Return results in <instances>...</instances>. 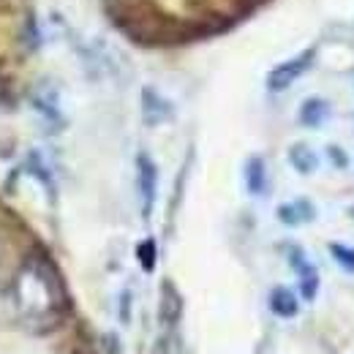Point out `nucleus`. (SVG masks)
Returning <instances> with one entry per match:
<instances>
[{
	"instance_id": "f257e3e1",
	"label": "nucleus",
	"mask_w": 354,
	"mask_h": 354,
	"mask_svg": "<svg viewBox=\"0 0 354 354\" xmlns=\"http://www.w3.org/2000/svg\"><path fill=\"white\" fill-rule=\"evenodd\" d=\"M14 306L28 324L41 330L55 327L63 319L68 308V297L49 257L33 254L19 267L14 278Z\"/></svg>"
},
{
	"instance_id": "f03ea898",
	"label": "nucleus",
	"mask_w": 354,
	"mask_h": 354,
	"mask_svg": "<svg viewBox=\"0 0 354 354\" xmlns=\"http://www.w3.org/2000/svg\"><path fill=\"white\" fill-rule=\"evenodd\" d=\"M136 194H139L142 218L150 221L156 210V199H158V167L147 153L136 156Z\"/></svg>"
},
{
	"instance_id": "7ed1b4c3",
	"label": "nucleus",
	"mask_w": 354,
	"mask_h": 354,
	"mask_svg": "<svg viewBox=\"0 0 354 354\" xmlns=\"http://www.w3.org/2000/svg\"><path fill=\"white\" fill-rule=\"evenodd\" d=\"M313 57H316L313 49H306V52H300V55H295V57L278 63V66L267 74V90H270V93H283V90H289L306 71H308L310 66H313Z\"/></svg>"
},
{
	"instance_id": "20e7f679",
	"label": "nucleus",
	"mask_w": 354,
	"mask_h": 354,
	"mask_svg": "<svg viewBox=\"0 0 354 354\" xmlns=\"http://www.w3.org/2000/svg\"><path fill=\"white\" fill-rule=\"evenodd\" d=\"M30 104H33V109H36V115L44 120L46 126H52V129H60V126H66V112H63V104H60V93L55 85H49V82H41L39 88L33 90V98H30Z\"/></svg>"
},
{
	"instance_id": "39448f33",
	"label": "nucleus",
	"mask_w": 354,
	"mask_h": 354,
	"mask_svg": "<svg viewBox=\"0 0 354 354\" xmlns=\"http://www.w3.org/2000/svg\"><path fill=\"white\" fill-rule=\"evenodd\" d=\"M286 257H289V267L295 270V275L300 281V297L310 303L316 297V292H319V272H316V267L306 257V251L297 248V245H289Z\"/></svg>"
},
{
	"instance_id": "423d86ee",
	"label": "nucleus",
	"mask_w": 354,
	"mask_h": 354,
	"mask_svg": "<svg viewBox=\"0 0 354 354\" xmlns=\"http://www.w3.org/2000/svg\"><path fill=\"white\" fill-rule=\"evenodd\" d=\"M175 118V106L169 98H164L156 88H142V120L156 129Z\"/></svg>"
},
{
	"instance_id": "0eeeda50",
	"label": "nucleus",
	"mask_w": 354,
	"mask_h": 354,
	"mask_svg": "<svg viewBox=\"0 0 354 354\" xmlns=\"http://www.w3.org/2000/svg\"><path fill=\"white\" fill-rule=\"evenodd\" d=\"M275 216H278V221L283 223V226H306L316 218V207H313V202L310 199H292V202H283V205H278V210H275Z\"/></svg>"
},
{
	"instance_id": "6e6552de",
	"label": "nucleus",
	"mask_w": 354,
	"mask_h": 354,
	"mask_svg": "<svg viewBox=\"0 0 354 354\" xmlns=\"http://www.w3.org/2000/svg\"><path fill=\"white\" fill-rule=\"evenodd\" d=\"M158 316H161V324L164 330H175L180 316H183V297L177 295L175 283L164 281L161 286V306H158Z\"/></svg>"
},
{
	"instance_id": "1a4fd4ad",
	"label": "nucleus",
	"mask_w": 354,
	"mask_h": 354,
	"mask_svg": "<svg viewBox=\"0 0 354 354\" xmlns=\"http://www.w3.org/2000/svg\"><path fill=\"white\" fill-rule=\"evenodd\" d=\"M330 115H333L330 101H327V98H319V95L306 98L303 106H300V112H297V118H300V123H303L306 129H322V126L330 120Z\"/></svg>"
},
{
	"instance_id": "9d476101",
	"label": "nucleus",
	"mask_w": 354,
	"mask_h": 354,
	"mask_svg": "<svg viewBox=\"0 0 354 354\" xmlns=\"http://www.w3.org/2000/svg\"><path fill=\"white\" fill-rule=\"evenodd\" d=\"M270 310L278 316V319H295L300 313V297L289 289V286H275L267 297Z\"/></svg>"
},
{
	"instance_id": "9b49d317",
	"label": "nucleus",
	"mask_w": 354,
	"mask_h": 354,
	"mask_svg": "<svg viewBox=\"0 0 354 354\" xmlns=\"http://www.w3.org/2000/svg\"><path fill=\"white\" fill-rule=\"evenodd\" d=\"M243 177H245V188H248L251 196H265L267 185H270V177H267V164L262 156H251L245 161Z\"/></svg>"
},
{
	"instance_id": "f8f14e48",
	"label": "nucleus",
	"mask_w": 354,
	"mask_h": 354,
	"mask_svg": "<svg viewBox=\"0 0 354 354\" xmlns=\"http://www.w3.org/2000/svg\"><path fill=\"white\" fill-rule=\"evenodd\" d=\"M286 158H289V164H292V169L297 175H313L319 169V153L310 145H306V142H295L289 147Z\"/></svg>"
},
{
	"instance_id": "ddd939ff",
	"label": "nucleus",
	"mask_w": 354,
	"mask_h": 354,
	"mask_svg": "<svg viewBox=\"0 0 354 354\" xmlns=\"http://www.w3.org/2000/svg\"><path fill=\"white\" fill-rule=\"evenodd\" d=\"M330 257L335 259V265L341 267L344 272L354 275V245H346V243H330Z\"/></svg>"
},
{
	"instance_id": "4468645a",
	"label": "nucleus",
	"mask_w": 354,
	"mask_h": 354,
	"mask_svg": "<svg viewBox=\"0 0 354 354\" xmlns=\"http://www.w3.org/2000/svg\"><path fill=\"white\" fill-rule=\"evenodd\" d=\"M136 259H139V265H142L145 272H153V270H156L158 251H156V240H153V237H147V240H142V243L136 245Z\"/></svg>"
},
{
	"instance_id": "2eb2a0df",
	"label": "nucleus",
	"mask_w": 354,
	"mask_h": 354,
	"mask_svg": "<svg viewBox=\"0 0 354 354\" xmlns=\"http://www.w3.org/2000/svg\"><path fill=\"white\" fill-rule=\"evenodd\" d=\"M327 153L333 156V161H335V167H338V169H344V167H346V153H341L338 147H327Z\"/></svg>"
},
{
	"instance_id": "dca6fc26",
	"label": "nucleus",
	"mask_w": 354,
	"mask_h": 354,
	"mask_svg": "<svg viewBox=\"0 0 354 354\" xmlns=\"http://www.w3.org/2000/svg\"><path fill=\"white\" fill-rule=\"evenodd\" d=\"M129 303H131V295L123 292V306H120V319L123 322H129Z\"/></svg>"
},
{
	"instance_id": "f3484780",
	"label": "nucleus",
	"mask_w": 354,
	"mask_h": 354,
	"mask_svg": "<svg viewBox=\"0 0 354 354\" xmlns=\"http://www.w3.org/2000/svg\"><path fill=\"white\" fill-rule=\"evenodd\" d=\"M349 216H352V218H354V205H352V207H349Z\"/></svg>"
}]
</instances>
